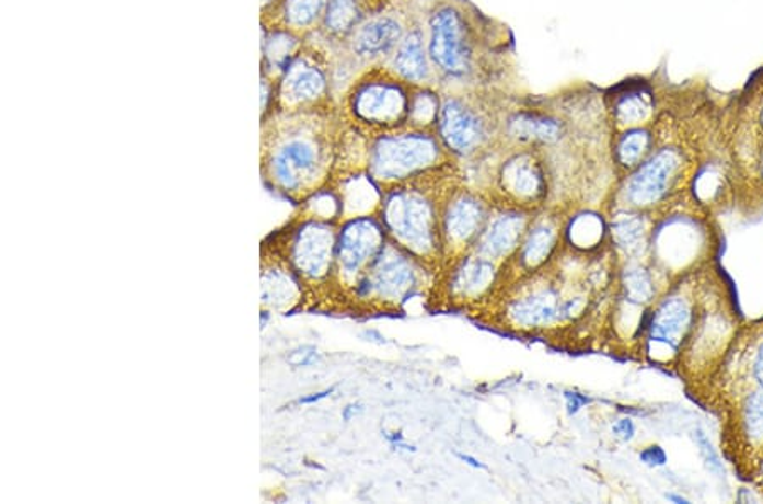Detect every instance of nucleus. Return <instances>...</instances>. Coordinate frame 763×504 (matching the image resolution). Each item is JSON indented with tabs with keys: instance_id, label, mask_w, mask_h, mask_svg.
Masks as SVG:
<instances>
[{
	"instance_id": "obj_1",
	"label": "nucleus",
	"mask_w": 763,
	"mask_h": 504,
	"mask_svg": "<svg viewBox=\"0 0 763 504\" xmlns=\"http://www.w3.org/2000/svg\"><path fill=\"white\" fill-rule=\"evenodd\" d=\"M423 24L440 91L521 92L508 24L485 14L472 0H425Z\"/></svg>"
},
{
	"instance_id": "obj_2",
	"label": "nucleus",
	"mask_w": 763,
	"mask_h": 504,
	"mask_svg": "<svg viewBox=\"0 0 763 504\" xmlns=\"http://www.w3.org/2000/svg\"><path fill=\"white\" fill-rule=\"evenodd\" d=\"M343 117L338 106L275 111L262 119V172L274 191L302 199L332 181Z\"/></svg>"
},
{
	"instance_id": "obj_3",
	"label": "nucleus",
	"mask_w": 763,
	"mask_h": 504,
	"mask_svg": "<svg viewBox=\"0 0 763 504\" xmlns=\"http://www.w3.org/2000/svg\"><path fill=\"white\" fill-rule=\"evenodd\" d=\"M460 181H465V172L460 163H452L425 177L385 188L377 213L389 240L437 271L444 260L441 203L448 188Z\"/></svg>"
},
{
	"instance_id": "obj_4",
	"label": "nucleus",
	"mask_w": 763,
	"mask_h": 504,
	"mask_svg": "<svg viewBox=\"0 0 763 504\" xmlns=\"http://www.w3.org/2000/svg\"><path fill=\"white\" fill-rule=\"evenodd\" d=\"M515 92L496 89L441 91L437 133L462 169L481 162L500 145V121Z\"/></svg>"
},
{
	"instance_id": "obj_5",
	"label": "nucleus",
	"mask_w": 763,
	"mask_h": 504,
	"mask_svg": "<svg viewBox=\"0 0 763 504\" xmlns=\"http://www.w3.org/2000/svg\"><path fill=\"white\" fill-rule=\"evenodd\" d=\"M425 0H392L384 9L370 14L342 45L323 42L332 57L336 102L366 68L388 64L411 24L421 18Z\"/></svg>"
},
{
	"instance_id": "obj_6",
	"label": "nucleus",
	"mask_w": 763,
	"mask_h": 504,
	"mask_svg": "<svg viewBox=\"0 0 763 504\" xmlns=\"http://www.w3.org/2000/svg\"><path fill=\"white\" fill-rule=\"evenodd\" d=\"M496 321L506 330L530 335H546L579 317L583 308L580 296H567L548 267L506 284L493 305Z\"/></svg>"
},
{
	"instance_id": "obj_7",
	"label": "nucleus",
	"mask_w": 763,
	"mask_h": 504,
	"mask_svg": "<svg viewBox=\"0 0 763 504\" xmlns=\"http://www.w3.org/2000/svg\"><path fill=\"white\" fill-rule=\"evenodd\" d=\"M463 170H474L477 181L472 187L489 194L494 203L542 211L552 193L548 160L536 148L499 145L481 162Z\"/></svg>"
},
{
	"instance_id": "obj_8",
	"label": "nucleus",
	"mask_w": 763,
	"mask_h": 504,
	"mask_svg": "<svg viewBox=\"0 0 763 504\" xmlns=\"http://www.w3.org/2000/svg\"><path fill=\"white\" fill-rule=\"evenodd\" d=\"M413 85L395 76L385 65L366 68L338 99L343 119L361 135L395 131L409 121Z\"/></svg>"
},
{
	"instance_id": "obj_9",
	"label": "nucleus",
	"mask_w": 763,
	"mask_h": 504,
	"mask_svg": "<svg viewBox=\"0 0 763 504\" xmlns=\"http://www.w3.org/2000/svg\"><path fill=\"white\" fill-rule=\"evenodd\" d=\"M452 163L459 162L448 153L435 129L406 126L369 138L367 172L384 191L425 177Z\"/></svg>"
},
{
	"instance_id": "obj_10",
	"label": "nucleus",
	"mask_w": 763,
	"mask_h": 504,
	"mask_svg": "<svg viewBox=\"0 0 763 504\" xmlns=\"http://www.w3.org/2000/svg\"><path fill=\"white\" fill-rule=\"evenodd\" d=\"M438 271L389 240L350 287L354 299L372 308L398 309L435 287Z\"/></svg>"
},
{
	"instance_id": "obj_11",
	"label": "nucleus",
	"mask_w": 763,
	"mask_h": 504,
	"mask_svg": "<svg viewBox=\"0 0 763 504\" xmlns=\"http://www.w3.org/2000/svg\"><path fill=\"white\" fill-rule=\"evenodd\" d=\"M336 106L330 49L311 34L277 82L275 111L305 113Z\"/></svg>"
},
{
	"instance_id": "obj_12",
	"label": "nucleus",
	"mask_w": 763,
	"mask_h": 504,
	"mask_svg": "<svg viewBox=\"0 0 763 504\" xmlns=\"http://www.w3.org/2000/svg\"><path fill=\"white\" fill-rule=\"evenodd\" d=\"M506 280L508 265L469 250L441 265L432 289L452 308H481L493 305Z\"/></svg>"
},
{
	"instance_id": "obj_13",
	"label": "nucleus",
	"mask_w": 763,
	"mask_h": 504,
	"mask_svg": "<svg viewBox=\"0 0 763 504\" xmlns=\"http://www.w3.org/2000/svg\"><path fill=\"white\" fill-rule=\"evenodd\" d=\"M494 204L496 203L489 194L472 187L466 181L456 182L448 188L441 203L443 264L447 260L474 249L475 241L493 215Z\"/></svg>"
},
{
	"instance_id": "obj_14",
	"label": "nucleus",
	"mask_w": 763,
	"mask_h": 504,
	"mask_svg": "<svg viewBox=\"0 0 763 504\" xmlns=\"http://www.w3.org/2000/svg\"><path fill=\"white\" fill-rule=\"evenodd\" d=\"M388 241V231L377 215L343 219L336 231V279L354 286Z\"/></svg>"
},
{
	"instance_id": "obj_15",
	"label": "nucleus",
	"mask_w": 763,
	"mask_h": 504,
	"mask_svg": "<svg viewBox=\"0 0 763 504\" xmlns=\"http://www.w3.org/2000/svg\"><path fill=\"white\" fill-rule=\"evenodd\" d=\"M335 221L305 218L289 238V265L305 283H324L335 277Z\"/></svg>"
},
{
	"instance_id": "obj_16",
	"label": "nucleus",
	"mask_w": 763,
	"mask_h": 504,
	"mask_svg": "<svg viewBox=\"0 0 763 504\" xmlns=\"http://www.w3.org/2000/svg\"><path fill=\"white\" fill-rule=\"evenodd\" d=\"M658 89L647 77H633L602 91L605 113L617 131L647 126L657 111Z\"/></svg>"
},
{
	"instance_id": "obj_17",
	"label": "nucleus",
	"mask_w": 763,
	"mask_h": 504,
	"mask_svg": "<svg viewBox=\"0 0 763 504\" xmlns=\"http://www.w3.org/2000/svg\"><path fill=\"white\" fill-rule=\"evenodd\" d=\"M536 213L509 204H494L493 215L472 250L497 264L508 265Z\"/></svg>"
},
{
	"instance_id": "obj_18",
	"label": "nucleus",
	"mask_w": 763,
	"mask_h": 504,
	"mask_svg": "<svg viewBox=\"0 0 763 504\" xmlns=\"http://www.w3.org/2000/svg\"><path fill=\"white\" fill-rule=\"evenodd\" d=\"M682 157L675 148H660L639 163L624 185V197L632 206L648 207L662 199L678 177Z\"/></svg>"
},
{
	"instance_id": "obj_19",
	"label": "nucleus",
	"mask_w": 763,
	"mask_h": 504,
	"mask_svg": "<svg viewBox=\"0 0 763 504\" xmlns=\"http://www.w3.org/2000/svg\"><path fill=\"white\" fill-rule=\"evenodd\" d=\"M558 245H560V226L550 213H546L545 207L533 216L518 252L509 260L506 284L550 267L552 260L557 255Z\"/></svg>"
},
{
	"instance_id": "obj_20",
	"label": "nucleus",
	"mask_w": 763,
	"mask_h": 504,
	"mask_svg": "<svg viewBox=\"0 0 763 504\" xmlns=\"http://www.w3.org/2000/svg\"><path fill=\"white\" fill-rule=\"evenodd\" d=\"M385 67L391 68L395 76L413 87H438L437 73L429 58L428 39H426L423 15L411 24L403 42L398 43Z\"/></svg>"
},
{
	"instance_id": "obj_21",
	"label": "nucleus",
	"mask_w": 763,
	"mask_h": 504,
	"mask_svg": "<svg viewBox=\"0 0 763 504\" xmlns=\"http://www.w3.org/2000/svg\"><path fill=\"white\" fill-rule=\"evenodd\" d=\"M326 4L327 0H280L277 8L262 14V27H279L309 38L320 30Z\"/></svg>"
},
{
	"instance_id": "obj_22",
	"label": "nucleus",
	"mask_w": 763,
	"mask_h": 504,
	"mask_svg": "<svg viewBox=\"0 0 763 504\" xmlns=\"http://www.w3.org/2000/svg\"><path fill=\"white\" fill-rule=\"evenodd\" d=\"M262 76L279 82L287 65L299 54L305 38L279 27H262Z\"/></svg>"
},
{
	"instance_id": "obj_23",
	"label": "nucleus",
	"mask_w": 763,
	"mask_h": 504,
	"mask_svg": "<svg viewBox=\"0 0 763 504\" xmlns=\"http://www.w3.org/2000/svg\"><path fill=\"white\" fill-rule=\"evenodd\" d=\"M691 323V309L682 299H669L655 311L650 323V340L675 348Z\"/></svg>"
},
{
	"instance_id": "obj_24",
	"label": "nucleus",
	"mask_w": 763,
	"mask_h": 504,
	"mask_svg": "<svg viewBox=\"0 0 763 504\" xmlns=\"http://www.w3.org/2000/svg\"><path fill=\"white\" fill-rule=\"evenodd\" d=\"M302 279L293 268H268L262 275V301L275 309L292 308L302 296Z\"/></svg>"
},
{
	"instance_id": "obj_25",
	"label": "nucleus",
	"mask_w": 763,
	"mask_h": 504,
	"mask_svg": "<svg viewBox=\"0 0 763 504\" xmlns=\"http://www.w3.org/2000/svg\"><path fill=\"white\" fill-rule=\"evenodd\" d=\"M651 148H654V133L648 126L624 129L614 141V162L621 169L633 172L639 163H644L654 153Z\"/></svg>"
},
{
	"instance_id": "obj_26",
	"label": "nucleus",
	"mask_w": 763,
	"mask_h": 504,
	"mask_svg": "<svg viewBox=\"0 0 763 504\" xmlns=\"http://www.w3.org/2000/svg\"><path fill=\"white\" fill-rule=\"evenodd\" d=\"M441 110L440 87H413L409 104V121L407 128L435 129Z\"/></svg>"
},
{
	"instance_id": "obj_27",
	"label": "nucleus",
	"mask_w": 763,
	"mask_h": 504,
	"mask_svg": "<svg viewBox=\"0 0 763 504\" xmlns=\"http://www.w3.org/2000/svg\"><path fill=\"white\" fill-rule=\"evenodd\" d=\"M623 284L629 302L644 305L654 298V280L644 267H629L624 272Z\"/></svg>"
},
{
	"instance_id": "obj_28",
	"label": "nucleus",
	"mask_w": 763,
	"mask_h": 504,
	"mask_svg": "<svg viewBox=\"0 0 763 504\" xmlns=\"http://www.w3.org/2000/svg\"><path fill=\"white\" fill-rule=\"evenodd\" d=\"M645 222L638 216H621L613 222V238L620 249L635 252L644 241Z\"/></svg>"
},
{
	"instance_id": "obj_29",
	"label": "nucleus",
	"mask_w": 763,
	"mask_h": 504,
	"mask_svg": "<svg viewBox=\"0 0 763 504\" xmlns=\"http://www.w3.org/2000/svg\"><path fill=\"white\" fill-rule=\"evenodd\" d=\"M747 425L753 437H763V391L755 392L747 404Z\"/></svg>"
},
{
	"instance_id": "obj_30",
	"label": "nucleus",
	"mask_w": 763,
	"mask_h": 504,
	"mask_svg": "<svg viewBox=\"0 0 763 504\" xmlns=\"http://www.w3.org/2000/svg\"><path fill=\"white\" fill-rule=\"evenodd\" d=\"M639 457H641V460H644L647 466L651 467L663 466L667 460L666 451L660 447H655V445L654 447L645 448Z\"/></svg>"
},
{
	"instance_id": "obj_31",
	"label": "nucleus",
	"mask_w": 763,
	"mask_h": 504,
	"mask_svg": "<svg viewBox=\"0 0 763 504\" xmlns=\"http://www.w3.org/2000/svg\"><path fill=\"white\" fill-rule=\"evenodd\" d=\"M613 433L621 440L628 442L635 437V425H633L632 420L623 419L620 422L614 423Z\"/></svg>"
},
{
	"instance_id": "obj_32",
	"label": "nucleus",
	"mask_w": 763,
	"mask_h": 504,
	"mask_svg": "<svg viewBox=\"0 0 763 504\" xmlns=\"http://www.w3.org/2000/svg\"><path fill=\"white\" fill-rule=\"evenodd\" d=\"M697 444H700L701 450L704 451V457H706L707 462H710V466L715 467V469H719L721 463H719L718 456H716L715 450L710 447L709 440H707L704 433H697Z\"/></svg>"
},
{
	"instance_id": "obj_33",
	"label": "nucleus",
	"mask_w": 763,
	"mask_h": 504,
	"mask_svg": "<svg viewBox=\"0 0 763 504\" xmlns=\"http://www.w3.org/2000/svg\"><path fill=\"white\" fill-rule=\"evenodd\" d=\"M565 401H567L568 413L576 414L577 411L582 410L586 404H589V398L579 394V392H567L565 394Z\"/></svg>"
},
{
	"instance_id": "obj_34",
	"label": "nucleus",
	"mask_w": 763,
	"mask_h": 504,
	"mask_svg": "<svg viewBox=\"0 0 763 504\" xmlns=\"http://www.w3.org/2000/svg\"><path fill=\"white\" fill-rule=\"evenodd\" d=\"M296 357H299V360H293V365H298V367H305V365H311L316 362L317 354L314 351H308V348H301L299 351V354H293Z\"/></svg>"
},
{
	"instance_id": "obj_35",
	"label": "nucleus",
	"mask_w": 763,
	"mask_h": 504,
	"mask_svg": "<svg viewBox=\"0 0 763 504\" xmlns=\"http://www.w3.org/2000/svg\"><path fill=\"white\" fill-rule=\"evenodd\" d=\"M360 411L361 408L357 406V404H348V406L343 410L342 416L346 420V422H351V420H354L355 416L360 413Z\"/></svg>"
},
{
	"instance_id": "obj_36",
	"label": "nucleus",
	"mask_w": 763,
	"mask_h": 504,
	"mask_svg": "<svg viewBox=\"0 0 763 504\" xmlns=\"http://www.w3.org/2000/svg\"><path fill=\"white\" fill-rule=\"evenodd\" d=\"M333 389H327V391L324 392H317L316 396H309V398L301 399L299 403L301 404H312V403H317V401H321V399L326 398V396L332 394Z\"/></svg>"
},
{
	"instance_id": "obj_37",
	"label": "nucleus",
	"mask_w": 763,
	"mask_h": 504,
	"mask_svg": "<svg viewBox=\"0 0 763 504\" xmlns=\"http://www.w3.org/2000/svg\"><path fill=\"white\" fill-rule=\"evenodd\" d=\"M755 376L760 380V385L763 386V346L760 348L759 355H756Z\"/></svg>"
},
{
	"instance_id": "obj_38",
	"label": "nucleus",
	"mask_w": 763,
	"mask_h": 504,
	"mask_svg": "<svg viewBox=\"0 0 763 504\" xmlns=\"http://www.w3.org/2000/svg\"><path fill=\"white\" fill-rule=\"evenodd\" d=\"M459 457L463 460V462L474 467V469H484V463H482L481 460L475 459V457L469 456V454H459Z\"/></svg>"
},
{
	"instance_id": "obj_39",
	"label": "nucleus",
	"mask_w": 763,
	"mask_h": 504,
	"mask_svg": "<svg viewBox=\"0 0 763 504\" xmlns=\"http://www.w3.org/2000/svg\"><path fill=\"white\" fill-rule=\"evenodd\" d=\"M259 2H262V14H265V12H270L271 9H275L280 4V0H259Z\"/></svg>"
},
{
	"instance_id": "obj_40",
	"label": "nucleus",
	"mask_w": 763,
	"mask_h": 504,
	"mask_svg": "<svg viewBox=\"0 0 763 504\" xmlns=\"http://www.w3.org/2000/svg\"><path fill=\"white\" fill-rule=\"evenodd\" d=\"M669 500L675 501V503H687V500H684V497L679 496H669Z\"/></svg>"
},
{
	"instance_id": "obj_41",
	"label": "nucleus",
	"mask_w": 763,
	"mask_h": 504,
	"mask_svg": "<svg viewBox=\"0 0 763 504\" xmlns=\"http://www.w3.org/2000/svg\"><path fill=\"white\" fill-rule=\"evenodd\" d=\"M762 125H763V110H762Z\"/></svg>"
}]
</instances>
